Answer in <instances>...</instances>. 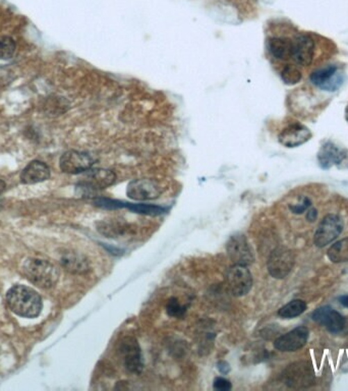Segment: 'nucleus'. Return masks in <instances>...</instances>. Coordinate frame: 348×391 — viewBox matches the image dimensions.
I'll return each mask as SVG.
<instances>
[{"instance_id": "13", "label": "nucleus", "mask_w": 348, "mask_h": 391, "mask_svg": "<svg viewBox=\"0 0 348 391\" xmlns=\"http://www.w3.org/2000/svg\"><path fill=\"white\" fill-rule=\"evenodd\" d=\"M313 320L325 327L331 333H340L347 326V319L339 312L330 306L320 307L315 310Z\"/></svg>"}, {"instance_id": "14", "label": "nucleus", "mask_w": 348, "mask_h": 391, "mask_svg": "<svg viewBox=\"0 0 348 391\" xmlns=\"http://www.w3.org/2000/svg\"><path fill=\"white\" fill-rule=\"evenodd\" d=\"M316 54V42L308 35H297L295 38V52L292 61L297 67H308Z\"/></svg>"}, {"instance_id": "27", "label": "nucleus", "mask_w": 348, "mask_h": 391, "mask_svg": "<svg viewBox=\"0 0 348 391\" xmlns=\"http://www.w3.org/2000/svg\"><path fill=\"white\" fill-rule=\"evenodd\" d=\"M310 206H312L310 200L306 197V196H303L301 198L299 197V201L297 203L290 206V209L295 214H303L304 212L310 209Z\"/></svg>"}, {"instance_id": "2", "label": "nucleus", "mask_w": 348, "mask_h": 391, "mask_svg": "<svg viewBox=\"0 0 348 391\" xmlns=\"http://www.w3.org/2000/svg\"><path fill=\"white\" fill-rule=\"evenodd\" d=\"M24 276L30 282L41 289H50L56 285L59 270L50 261L38 258H28L22 267Z\"/></svg>"}, {"instance_id": "26", "label": "nucleus", "mask_w": 348, "mask_h": 391, "mask_svg": "<svg viewBox=\"0 0 348 391\" xmlns=\"http://www.w3.org/2000/svg\"><path fill=\"white\" fill-rule=\"evenodd\" d=\"M166 312L170 317L181 318L185 314V308L181 306L177 298H172L168 301Z\"/></svg>"}, {"instance_id": "21", "label": "nucleus", "mask_w": 348, "mask_h": 391, "mask_svg": "<svg viewBox=\"0 0 348 391\" xmlns=\"http://www.w3.org/2000/svg\"><path fill=\"white\" fill-rule=\"evenodd\" d=\"M306 310V303L305 301L297 300L290 301L283 307L280 308L278 311V315L283 319H292V318L299 317Z\"/></svg>"}, {"instance_id": "23", "label": "nucleus", "mask_w": 348, "mask_h": 391, "mask_svg": "<svg viewBox=\"0 0 348 391\" xmlns=\"http://www.w3.org/2000/svg\"><path fill=\"white\" fill-rule=\"evenodd\" d=\"M280 76H281L282 81L286 85L290 86L299 84L303 79L301 70L297 67V65H286L285 67H283L280 72Z\"/></svg>"}, {"instance_id": "28", "label": "nucleus", "mask_w": 348, "mask_h": 391, "mask_svg": "<svg viewBox=\"0 0 348 391\" xmlns=\"http://www.w3.org/2000/svg\"><path fill=\"white\" fill-rule=\"evenodd\" d=\"M213 386L216 390H219V391L231 390L232 388L231 382H229V380L225 379V378L223 377L216 378V379L214 380Z\"/></svg>"}, {"instance_id": "10", "label": "nucleus", "mask_w": 348, "mask_h": 391, "mask_svg": "<svg viewBox=\"0 0 348 391\" xmlns=\"http://www.w3.org/2000/svg\"><path fill=\"white\" fill-rule=\"evenodd\" d=\"M310 82L320 89L328 92H334L340 88L343 82V76L338 72V67L334 65L319 67L310 74Z\"/></svg>"}, {"instance_id": "25", "label": "nucleus", "mask_w": 348, "mask_h": 391, "mask_svg": "<svg viewBox=\"0 0 348 391\" xmlns=\"http://www.w3.org/2000/svg\"><path fill=\"white\" fill-rule=\"evenodd\" d=\"M15 42L10 37L4 36L0 38V59H10L15 56Z\"/></svg>"}, {"instance_id": "1", "label": "nucleus", "mask_w": 348, "mask_h": 391, "mask_svg": "<svg viewBox=\"0 0 348 391\" xmlns=\"http://www.w3.org/2000/svg\"><path fill=\"white\" fill-rule=\"evenodd\" d=\"M6 303L15 314L24 318L37 317L42 311V298L26 285L13 287L6 294Z\"/></svg>"}, {"instance_id": "6", "label": "nucleus", "mask_w": 348, "mask_h": 391, "mask_svg": "<svg viewBox=\"0 0 348 391\" xmlns=\"http://www.w3.org/2000/svg\"><path fill=\"white\" fill-rule=\"evenodd\" d=\"M343 228L345 224L340 216L336 214L326 215L315 232V245L318 248H324L329 245L340 236Z\"/></svg>"}, {"instance_id": "32", "label": "nucleus", "mask_w": 348, "mask_h": 391, "mask_svg": "<svg viewBox=\"0 0 348 391\" xmlns=\"http://www.w3.org/2000/svg\"><path fill=\"white\" fill-rule=\"evenodd\" d=\"M345 116H347V122H348V105H347V109H345Z\"/></svg>"}, {"instance_id": "9", "label": "nucleus", "mask_w": 348, "mask_h": 391, "mask_svg": "<svg viewBox=\"0 0 348 391\" xmlns=\"http://www.w3.org/2000/svg\"><path fill=\"white\" fill-rule=\"evenodd\" d=\"M84 173L82 181L78 184V188L84 192L105 190L116 181V175L110 169L91 168Z\"/></svg>"}, {"instance_id": "11", "label": "nucleus", "mask_w": 348, "mask_h": 391, "mask_svg": "<svg viewBox=\"0 0 348 391\" xmlns=\"http://www.w3.org/2000/svg\"><path fill=\"white\" fill-rule=\"evenodd\" d=\"M226 251L233 265L249 266L254 262V255L244 234L231 237L226 244Z\"/></svg>"}, {"instance_id": "22", "label": "nucleus", "mask_w": 348, "mask_h": 391, "mask_svg": "<svg viewBox=\"0 0 348 391\" xmlns=\"http://www.w3.org/2000/svg\"><path fill=\"white\" fill-rule=\"evenodd\" d=\"M328 258L333 263L348 262V238L335 243L327 252Z\"/></svg>"}, {"instance_id": "19", "label": "nucleus", "mask_w": 348, "mask_h": 391, "mask_svg": "<svg viewBox=\"0 0 348 391\" xmlns=\"http://www.w3.org/2000/svg\"><path fill=\"white\" fill-rule=\"evenodd\" d=\"M50 177V169L42 161L30 162L21 173V182L25 184H34L47 181Z\"/></svg>"}, {"instance_id": "16", "label": "nucleus", "mask_w": 348, "mask_h": 391, "mask_svg": "<svg viewBox=\"0 0 348 391\" xmlns=\"http://www.w3.org/2000/svg\"><path fill=\"white\" fill-rule=\"evenodd\" d=\"M312 137L310 129L299 124V122H292L290 126L282 129L281 133L278 136L280 144L283 145L288 148H295L305 144Z\"/></svg>"}, {"instance_id": "17", "label": "nucleus", "mask_w": 348, "mask_h": 391, "mask_svg": "<svg viewBox=\"0 0 348 391\" xmlns=\"http://www.w3.org/2000/svg\"><path fill=\"white\" fill-rule=\"evenodd\" d=\"M269 54L278 61H292L295 39L288 37H272L267 42Z\"/></svg>"}, {"instance_id": "7", "label": "nucleus", "mask_w": 348, "mask_h": 391, "mask_svg": "<svg viewBox=\"0 0 348 391\" xmlns=\"http://www.w3.org/2000/svg\"><path fill=\"white\" fill-rule=\"evenodd\" d=\"M97 160L87 152L69 150L63 153L59 160V166L63 173L69 175H80L93 168Z\"/></svg>"}, {"instance_id": "18", "label": "nucleus", "mask_w": 348, "mask_h": 391, "mask_svg": "<svg viewBox=\"0 0 348 391\" xmlns=\"http://www.w3.org/2000/svg\"><path fill=\"white\" fill-rule=\"evenodd\" d=\"M317 157L322 168L329 169L342 163L343 160L347 158V152L333 143L327 142L321 147Z\"/></svg>"}, {"instance_id": "31", "label": "nucleus", "mask_w": 348, "mask_h": 391, "mask_svg": "<svg viewBox=\"0 0 348 391\" xmlns=\"http://www.w3.org/2000/svg\"><path fill=\"white\" fill-rule=\"evenodd\" d=\"M6 190V182L0 179V194Z\"/></svg>"}, {"instance_id": "3", "label": "nucleus", "mask_w": 348, "mask_h": 391, "mask_svg": "<svg viewBox=\"0 0 348 391\" xmlns=\"http://www.w3.org/2000/svg\"><path fill=\"white\" fill-rule=\"evenodd\" d=\"M282 381L293 390L308 388L316 381L314 369L308 362H297L290 365L282 373Z\"/></svg>"}, {"instance_id": "4", "label": "nucleus", "mask_w": 348, "mask_h": 391, "mask_svg": "<svg viewBox=\"0 0 348 391\" xmlns=\"http://www.w3.org/2000/svg\"><path fill=\"white\" fill-rule=\"evenodd\" d=\"M225 282L234 296H246L253 287V276L247 266L233 265L227 270Z\"/></svg>"}, {"instance_id": "24", "label": "nucleus", "mask_w": 348, "mask_h": 391, "mask_svg": "<svg viewBox=\"0 0 348 391\" xmlns=\"http://www.w3.org/2000/svg\"><path fill=\"white\" fill-rule=\"evenodd\" d=\"M126 207L133 212L145 215H160L165 212V208L161 206L149 205V204H130L126 203Z\"/></svg>"}, {"instance_id": "12", "label": "nucleus", "mask_w": 348, "mask_h": 391, "mask_svg": "<svg viewBox=\"0 0 348 391\" xmlns=\"http://www.w3.org/2000/svg\"><path fill=\"white\" fill-rule=\"evenodd\" d=\"M162 194L160 184L154 179H139L131 181L126 189V195L135 201H151Z\"/></svg>"}, {"instance_id": "5", "label": "nucleus", "mask_w": 348, "mask_h": 391, "mask_svg": "<svg viewBox=\"0 0 348 391\" xmlns=\"http://www.w3.org/2000/svg\"><path fill=\"white\" fill-rule=\"evenodd\" d=\"M295 254L288 248L278 247L271 252L267 268L269 274L276 280H283L295 266Z\"/></svg>"}, {"instance_id": "20", "label": "nucleus", "mask_w": 348, "mask_h": 391, "mask_svg": "<svg viewBox=\"0 0 348 391\" xmlns=\"http://www.w3.org/2000/svg\"><path fill=\"white\" fill-rule=\"evenodd\" d=\"M60 263L67 271L74 274H85L90 270L87 259L76 252L63 253L61 255Z\"/></svg>"}, {"instance_id": "15", "label": "nucleus", "mask_w": 348, "mask_h": 391, "mask_svg": "<svg viewBox=\"0 0 348 391\" xmlns=\"http://www.w3.org/2000/svg\"><path fill=\"white\" fill-rule=\"evenodd\" d=\"M310 331L305 326H299L292 329L290 333L279 336L275 340L276 349L284 353H292L303 349L308 342Z\"/></svg>"}, {"instance_id": "30", "label": "nucleus", "mask_w": 348, "mask_h": 391, "mask_svg": "<svg viewBox=\"0 0 348 391\" xmlns=\"http://www.w3.org/2000/svg\"><path fill=\"white\" fill-rule=\"evenodd\" d=\"M339 301H340V303L343 305V306L348 308V296H341V298H339Z\"/></svg>"}, {"instance_id": "8", "label": "nucleus", "mask_w": 348, "mask_h": 391, "mask_svg": "<svg viewBox=\"0 0 348 391\" xmlns=\"http://www.w3.org/2000/svg\"><path fill=\"white\" fill-rule=\"evenodd\" d=\"M119 353L129 372L140 374L143 371V357L139 342L133 336H126L119 344Z\"/></svg>"}, {"instance_id": "29", "label": "nucleus", "mask_w": 348, "mask_h": 391, "mask_svg": "<svg viewBox=\"0 0 348 391\" xmlns=\"http://www.w3.org/2000/svg\"><path fill=\"white\" fill-rule=\"evenodd\" d=\"M317 217H318V213H317V210L314 209V208H310L308 210V214H306V219L310 223H314L316 221Z\"/></svg>"}]
</instances>
